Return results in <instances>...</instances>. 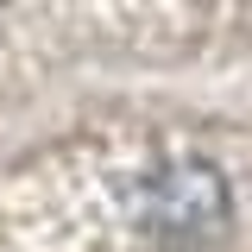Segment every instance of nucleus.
<instances>
[{
    "instance_id": "f257e3e1",
    "label": "nucleus",
    "mask_w": 252,
    "mask_h": 252,
    "mask_svg": "<svg viewBox=\"0 0 252 252\" xmlns=\"http://www.w3.org/2000/svg\"><path fill=\"white\" fill-rule=\"evenodd\" d=\"M19 252H195L227 220L208 164L101 145L44 158L6 202Z\"/></svg>"
}]
</instances>
